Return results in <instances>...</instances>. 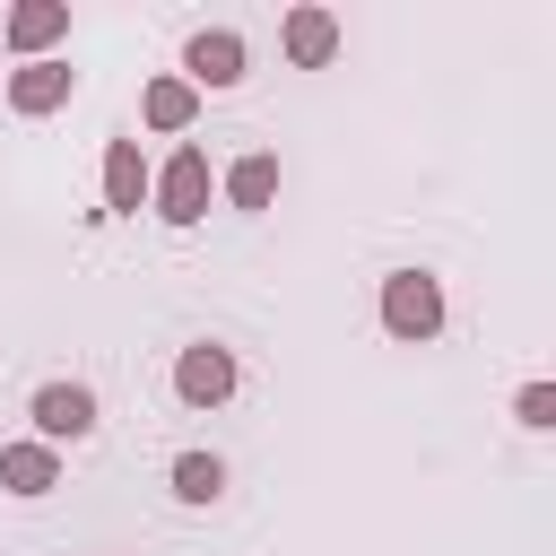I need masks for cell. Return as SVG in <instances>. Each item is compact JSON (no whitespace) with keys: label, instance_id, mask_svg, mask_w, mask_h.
<instances>
[{"label":"cell","instance_id":"4","mask_svg":"<svg viewBox=\"0 0 556 556\" xmlns=\"http://www.w3.org/2000/svg\"><path fill=\"white\" fill-rule=\"evenodd\" d=\"M35 426H43L52 443H78V434L96 426V391H78V382H43V391H35Z\"/></svg>","mask_w":556,"mask_h":556},{"label":"cell","instance_id":"6","mask_svg":"<svg viewBox=\"0 0 556 556\" xmlns=\"http://www.w3.org/2000/svg\"><path fill=\"white\" fill-rule=\"evenodd\" d=\"M330 52H339V17H330V9H295V17H287V61L321 70Z\"/></svg>","mask_w":556,"mask_h":556},{"label":"cell","instance_id":"12","mask_svg":"<svg viewBox=\"0 0 556 556\" xmlns=\"http://www.w3.org/2000/svg\"><path fill=\"white\" fill-rule=\"evenodd\" d=\"M269 191H278V156H243V165L226 174V200H235V208H269Z\"/></svg>","mask_w":556,"mask_h":556},{"label":"cell","instance_id":"13","mask_svg":"<svg viewBox=\"0 0 556 556\" xmlns=\"http://www.w3.org/2000/svg\"><path fill=\"white\" fill-rule=\"evenodd\" d=\"M217 486H226L217 452H182V460H174V495H182V504H217Z\"/></svg>","mask_w":556,"mask_h":556},{"label":"cell","instance_id":"1","mask_svg":"<svg viewBox=\"0 0 556 556\" xmlns=\"http://www.w3.org/2000/svg\"><path fill=\"white\" fill-rule=\"evenodd\" d=\"M382 330L391 339H434L443 330V295H434L426 269H391L382 278Z\"/></svg>","mask_w":556,"mask_h":556},{"label":"cell","instance_id":"9","mask_svg":"<svg viewBox=\"0 0 556 556\" xmlns=\"http://www.w3.org/2000/svg\"><path fill=\"white\" fill-rule=\"evenodd\" d=\"M139 191H148L139 139H113V148H104V200H113V208H139Z\"/></svg>","mask_w":556,"mask_h":556},{"label":"cell","instance_id":"11","mask_svg":"<svg viewBox=\"0 0 556 556\" xmlns=\"http://www.w3.org/2000/svg\"><path fill=\"white\" fill-rule=\"evenodd\" d=\"M139 113H148V122H156V130H182V122H191V113H200V96H191V78H156V87H148V104H139Z\"/></svg>","mask_w":556,"mask_h":556},{"label":"cell","instance_id":"2","mask_svg":"<svg viewBox=\"0 0 556 556\" xmlns=\"http://www.w3.org/2000/svg\"><path fill=\"white\" fill-rule=\"evenodd\" d=\"M156 208H165L174 226H191V217L208 208V156H200V148H182V156L156 174Z\"/></svg>","mask_w":556,"mask_h":556},{"label":"cell","instance_id":"5","mask_svg":"<svg viewBox=\"0 0 556 556\" xmlns=\"http://www.w3.org/2000/svg\"><path fill=\"white\" fill-rule=\"evenodd\" d=\"M235 78H243V35H226V26L191 35V96L200 87H235Z\"/></svg>","mask_w":556,"mask_h":556},{"label":"cell","instance_id":"8","mask_svg":"<svg viewBox=\"0 0 556 556\" xmlns=\"http://www.w3.org/2000/svg\"><path fill=\"white\" fill-rule=\"evenodd\" d=\"M61 96H70V70H61V61H26V70L9 78V104H17V113H52Z\"/></svg>","mask_w":556,"mask_h":556},{"label":"cell","instance_id":"10","mask_svg":"<svg viewBox=\"0 0 556 556\" xmlns=\"http://www.w3.org/2000/svg\"><path fill=\"white\" fill-rule=\"evenodd\" d=\"M0 478H9L17 495H43V486L61 478V460H52V443H9V452H0Z\"/></svg>","mask_w":556,"mask_h":556},{"label":"cell","instance_id":"3","mask_svg":"<svg viewBox=\"0 0 556 556\" xmlns=\"http://www.w3.org/2000/svg\"><path fill=\"white\" fill-rule=\"evenodd\" d=\"M174 391H182L191 408H217V400L235 391V356H226V348H182V365H174Z\"/></svg>","mask_w":556,"mask_h":556},{"label":"cell","instance_id":"14","mask_svg":"<svg viewBox=\"0 0 556 556\" xmlns=\"http://www.w3.org/2000/svg\"><path fill=\"white\" fill-rule=\"evenodd\" d=\"M521 426H556V391H547V382L521 391Z\"/></svg>","mask_w":556,"mask_h":556},{"label":"cell","instance_id":"7","mask_svg":"<svg viewBox=\"0 0 556 556\" xmlns=\"http://www.w3.org/2000/svg\"><path fill=\"white\" fill-rule=\"evenodd\" d=\"M61 35H70V9H61V0L9 9V43H17V52H43V43H61Z\"/></svg>","mask_w":556,"mask_h":556}]
</instances>
